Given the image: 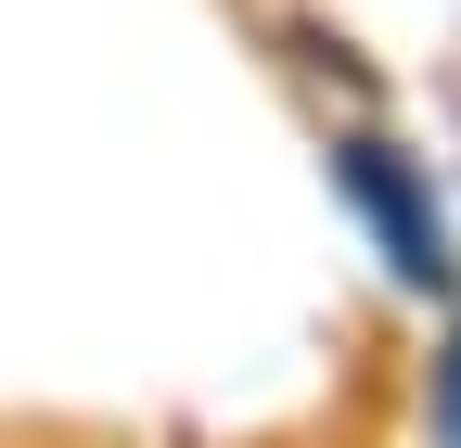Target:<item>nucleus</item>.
I'll list each match as a JSON object with an SVG mask.
<instances>
[{
  "label": "nucleus",
  "instance_id": "obj_1",
  "mask_svg": "<svg viewBox=\"0 0 461 448\" xmlns=\"http://www.w3.org/2000/svg\"><path fill=\"white\" fill-rule=\"evenodd\" d=\"M333 180H346V205L372 218V244H384V269H397L411 295H448V282H461V231H448V205L423 193V166L397 154V141L346 129V141H333Z\"/></svg>",
  "mask_w": 461,
  "mask_h": 448
},
{
  "label": "nucleus",
  "instance_id": "obj_2",
  "mask_svg": "<svg viewBox=\"0 0 461 448\" xmlns=\"http://www.w3.org/2000/svg\"><path fill=\"white\" fill-rule=\"evenodd\" d=\"M436 448H461V333L436 346Z\"/></svg>",
  "mask_w": 461,
  "mask_h": 448
}]
</instances>
